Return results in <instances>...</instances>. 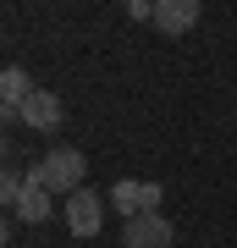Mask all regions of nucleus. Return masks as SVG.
Returning <instances> with one entry per match:
<instances>
[{
    "label": "nucleus",
    "mask_w": 237,
    "mask_h": 248,
    "mask_svg": "<svg viewBox=\"0 0 237 248\" xmlns=\"http://www.w3.org/2000/svg\"><path fill=\"white\" fill-rule=\"evenodd\" d=\"M61 116H66V105H61V99H55L50 89H33L17 122L28 127V133H55V127H61Z\"/></svg>",
    "instance_id": "obj_5"
},
{
    "label": "nucleus",
    "mask_w": 237,
    "mask_h": 248,
    "mask_svg": "<svg viewBox=\"0 0 237 248\" xmlns=\"http://www.w3.org/2000/svg\"><path fill=\"white\" fill-rule=\"evenodd\" d=\"M199 22V0H155V28L160 33H188Z\"/></svg>",
    "instance_id": "obj_6"
},
{
    "label": "nucleus",
    "mask_w": 237,
    "mask_h": 248,
    "mask_svg": "<svg viewBox=\"0 0 237 248\" xmlns=\"http://www.w3.org/2000/svg\"><path fill=\"white\" fill-rule=\"evenodd\" d=\"M28 94H33V78H28L22 66H6V72H0V105H6V122H17V116H22Z\"/></svg>",
    "instance_id": "obj_7"
},
{
    "label": "nucleus",
    "mask_w": 237,
    "mask_h": 248,
    "mask_svg": "<svg viewBox=\"0 0 237 248\" xmlns=\"http://www.w3.org/2000/svg\"><path fill=\"white\" fill-rule=\"evenodd\" d=\"M105 204H111V199H99L94 187H78V193L66 199V226H72V237H99V226H105Z\"/></svg>",
    "instance_id": "obj_3"
},
{
    "label": "nucleus",
    "mask_w": 237,
    "mask_h": 248,
    "mask_svg": "<svg viewBox=\"0 0 237 248\" xmlns=\"http://www.w3.org/2000/svg\"><path fill=\"white\" fill-rule=\"evenodd\" d=\"M127 17L132 22H155V0H127Z\"/></svg>",
    "instance_id": "obj_9"
},
{
    "label": "nucleus",
    "mask_w": 237,
    "mask_h": 248,
    "mask_svg": "<svg viewBox=\"0 0 237 248\" xmlns=\"http://www.w3.org/2000/svg\"><path fill=\"white\" fill-rule=\"evenodd\" d=\"M176 226L166 215H138V221H122V248H171Z\"/></svg>",
    "instance_id": "obj_4"
},
{
    "label": "nucleus",
    "mask_w": 237,
    "mask_h": 248,
    "mask_svg": "<svg viewBox=\"0 0 237 248\" xmlns=\"http://www.w3.org/2000/svg\"><path fill=\"white\" fill-rule=\"evenodd\" d=\"M160 182H143V177H122L111 187V210L122 221H138V215H160Z\"/></svg>",
    "instance_id": "obj_2"
},
{
    "label": "nucleus",
    "mask_w": 237,
    "mask_h": 248,
    "mask_svg": "<svg viewBox=\"0 0 237 248\" xmlns=\"http://www.w3.org/2000/svg\"><path fill=\"white\" fill-rule=\"evenodd\" d=\"M50 210H55V193H44V187L28 177V187H22V199H17V221H28V226H39V221H50Z\"/></svg>",
    "instance_id": "obj_8"
},
{
    "label": "nucleus",
    "mask_w": 237,
    "mask_h": 248,
    "mask_svg": "<svg viewBox=\"0 0 237 248\" xmlns=\"http://www.w3.org/2000/svg\"><path fill=\"white\" fill-rule=\"evenodd\" d=\"M28 177H33L44 193H66V199H72V193L83 187V177H88V160H83L78 149H66V143H61V149H50L33 171H28Z\"/></svg>",
    "instance_id": "obj_1"
}]
</instances>
